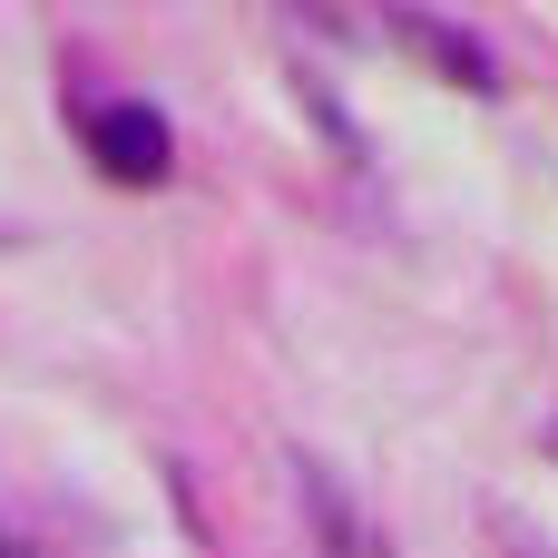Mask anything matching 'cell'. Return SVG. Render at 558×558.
<instances>
[{
    "mask_svg": "<svg viewBox=\"0 0 558 558\" xmlns=\"http://www.w3.org/2000/svg\"><path fill=\"white\" fill-rule=\"evenodd\" d=\"M88 147H98V167H108L118 186H157L177 137H167V118H157V108L118 98V108H98V118H88Z\"/></svg>",
    "mask_w": 558,
    "mask_h": 558,
    "instance_id": "1",
    "label": "cell"
},
{
    "mask_svg": "<svg viewBox=\"0 0 558 558\" xmlns=\"http://www.w3.org/2000/svg\"><path fill=\"white\" fill-rule=\"evenodd\" d=\"M294 490H304V520H314V549L324 558H392V539L353 510V490H343L324 461H294Z\"/></svg>",
    "mask_w": 558,
    "mask_h": 558,
    "instance_id": "2",
    "label": "cell"
},
{
    "mask_svg": "<svg viewBox=\"0 0 558 558\" xmlns=\"http://www.w3.org/2000/svg\"><path fill=\"white\" fill-rule=\"evenodd\" d=\"M392 29H402L412 49H432V59H441V69L461 78V88H500V78H490V49H481V39H461V29H441V20H422V10H402Z\"/></svg>",
    "mask_w": 558,
    "mask_h": 558,
    "instance_id": "3",
    "label": "cell"
},
{
    "mask_svg": "<svg viewBox=\"0 0 558 558\" xmlns=\"http://www.w3.org/2000/svg\"><path fill=\"white\" fill-rule=\"evenodd\" d=\"M490 530H500V549H510V558H558V539H539V530H520L510 510H490Z\"/></svg>",
    "mask_w": 558,
    "mask_h": 558,
    "instance_id": "4",
    "label": "cell"
}]
</instances>
